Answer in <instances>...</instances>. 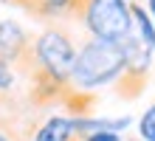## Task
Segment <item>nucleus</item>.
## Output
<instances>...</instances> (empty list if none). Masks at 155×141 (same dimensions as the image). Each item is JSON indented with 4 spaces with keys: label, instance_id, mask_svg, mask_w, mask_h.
I'll use <instances>...</instances> for the list:
<instances>
[{
    "label": "nucleus",
    "instance_id": "f3484780",
    "mask_svg": "<svg viewBox=\"0 0 155 141\" xmlns=\"http://www.w3.org/2000/svg\"><path fill=\"white\" fill-rule=\"evenodd\" d=\"M130 3H135V0H130Z\"/></svg>",
    "mask_w": 155,
    "mask_h": 141
},
{
    "label": "nucleus",
    "instance_id": "f8f14e48",
    "mask_svg": "<svg viewBox=\"0 0 155 141\" xmlns=\"http://www.w3.org/2000/svg\"><path fill=\"white\" fill-rule=\"evenodd\" d=\"M82 141H121V133H90Z\"/></svg>",
    "mask_w": 155,
    "mask_h": 141
},
{
    "label": "nucleus",
    "instance_id": "ddd939ff",
    "mask_svg": "<svg viewBox=\"0 0 155 141\" xmlns=\"http://www.w3.org/2000/svg\"><path fill=\"white\" fill-rule=\"evenodd\" d=\"M0 141H20V138H17L8 127H3V124H0Z\"/></svg>",
    "mask_w": 155,
    "mask_h": 141
},
{
    "label": "nucleus",
    "instance_id": "9b49d317",
    "mask_svg": "<svg viewBox=\"0 0 155 141\" xmlns=\"http://www.w3.org/2000/svg\"><path fill=\"white\" fill-rule=\"evenodd\" d=\"M12 88H14V68L12 62H6L0 56V93H8Z\"/></svg>",
    "mask_w": 155,
    "mask_h": 141
},
{
    "label": "nucleus",
    "instance_id": "dca6fc26",
    "mask_svg": "<svg viewBox=\"0 0 155 141\" xmlns=\"http://www.w3.org/2000/svg\"><path fill=\"white\" fill-rule=\"evenodd\" d=\"M74 141H82V138H74Z\"/></svg>",
    "mask_w": 155,
    "mask_h": 141
},
{
    "label": "nucleus",
    "instance_id": "2eb2a0df",
    "mask_svg": "<svg viewBox=\"0 0 155 141\" xmlns=\"http://www.w3.org/2000/svg\"><path fill=\"white\" fill-rule=\"evenodd\" d=\"M0 3H12V6H23V0H0Z\"/></svg>",
    "mask_w": 155,
    "mask_h": 141
},
{
    "label": "nucleus",
    "instance_id": "423d86ee",
    "mask_svg": "<svg viewBox=\"0 0 155 141\" xmlns=\"http://www.w3.org/2000/svg\"><path fill=\"white\" fill-rule=\"evenodd\" d=\"M87 0H23V12L37 17V20H65V17H74L79 20L82 8H85Z\"/></svg>",
    "mask_w": 155,
    "mask_h": 141
},
{
    "label": "nucleus",
    "instance_id": "1a4fd4ad",
    "mask_svg": "<svg viewBox=\"0 0 155 141\" xmlns=\"http://www.w3.org/2000/svg\"><path fill=\"white\" fill-rule=\"evenodd\" d=\"M133 31L141 37V42L150 51H155V20L150 17V12L138 3H133Z\"/></svg>",
    "mask_w": 155,
    "mask_h": 141
},
{
    "label": "nucleus",
    "instance_id": "0eeeda50",
    "mask_svg": "<svg viewBox=\"0 0 155 141\" xmlns=\"http://www.w3.org/2000/svg\"><path fill=\"white\" fill-rule=\"evenodd\" d=\"M74 138H76L74 116H51L34 130L31 141H74Z\"/></svg>",
    "mask_w": 155,
    "mask_h": 141
},
{
    "label": "nucleus",
    "instance_id": "9d476101",
    "mask_svg": "<svg viewBox=\"0 0 155 141\" xmlns=\"http://www.w3.org/2000/svg\"><path fill=\"white\" fill-rule=\"evenodd\" d=\"M138 136L144 141H155V102L144 110V116L138 119Z\"/></svg>",
    "mask_w": 155,
    "mask_h": 141
},
{
    "label": "nucleus",
    "instance_id": "4468645a",
    "mask_svg": "<svg viewBox=\"0 0 155 141\" xmlns=\"http://www.w3.org/2000/svg\"><path fill=\"white\" fill-rule=\"evenodd\" d=\"M147 12H150V17L155 20V0H147Z\"/></svg>",
    "mask_w": 155,
    "mask_h": 141
},
{
    "label": "nucleus",
    "instance_id": "f257e3e1",
    "mask_svg": "<svg viewBox=\"0 0 155 141\" xmlns=\"http://www.w3.org/2000/svg\"><path fill=\"white\" fill-rule=\"evenodd\" d=\"M76 42L68 28L48 25L34 37V56L28 65L31 82H34V99L54 102L65 90H71V73L76 62Z\"/></svg>",
    "mask_w": 155,
    "mask_h": 141
},
{
    "label": "nucleus",
    "instance_id": "20e7f679",
    "mask_svg": "<svg viewBox=\"0 0 155 141\" xmlns=\"http://www.w3.org/2000/svg\"><path fill=\"white\" fill-rule=\"evenodd\" d=\"M121 48H124V73L116 82V93L124 99H135L144 90V85H147L150 73H152L155 51H150L135 31L121 40Z\"/></svg>",
    "mask_w": 155,
    "mask_h": 141
},
{
    "label": "nucleus",
    "instance_id": "f03ea898",
    "mask_svg": "<svg viewBox=\"0 0 155 141\" xmlns=\"http://www.w3.org/2000/svg\"><path fill=\"white\" fill-rule=\"evenodd\" d=\"M124 73V48L121 42L107 40H87L76 54L74 73H71V90L87 93L104 85H116Z\"/></svg>",
    "mask_w": 155,
    "mask_h": 141
},
{
    "label": "nucleus",
    "instance_id": "7ed1b4c3",
    "mask_svg": "<svg viewBox=\"0 0 155 141\" xmlns=\"http://www.w3.org/2000/svg\"><path fill=\"white\" fill-rule=\"evenodd\" d=\"M90 40L121 42L133 34V3L130 0H87L79 14Z\"/></svg>",
    "mask_w": 155,
    "mask_h": 141
},
{
    "label": "nucleus",
    "instance_id": "39448f33",
    "mask_svg": "<svg viewBox=\"0 0 155 141\" xmlns=\"http://www.w3.org/2000/svg\"><path fill=\"white\" fill-rule=\"evenodd\" d=\"M0 56L12 65L28 71L34 56V37L17 20H0Z\"/></svg>",
    "mask_w": 155,
    "mask_h": 141
},
{
    "label": "nucleus",
    "instance_id": "6e6552de",
    "mask_svg": "<svg viewBox=\"0 0 155 141\" xmlns=\"http://www.w3.org/2000/svg\"><path fill=\"white\" fill-rule=\"evenodd\" d=\"M74 124H76V138H85L90 133H124L130 127V116H118V119L74 116Z\"/></svg>",
    "mask_w": 155,
    "mask_h": 141
}]
</instances>
